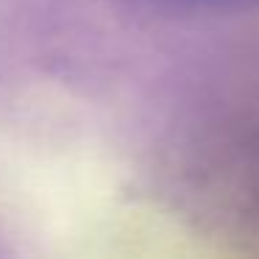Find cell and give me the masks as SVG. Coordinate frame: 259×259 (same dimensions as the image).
<instances>
[{
    "mask_svg": "<svg viewBox=\"0 0 259 259\" xmlns=\"http://www.w3.org/2000/svg\"><path fill=\"white\" fill-rule=\"evenodd\" d=\"M173 3H206V0H173Z\"/></svg>",
    "mask_w": 259,
    "mask_h": 259,
    "instance_id": "1",
    "label": "cell"
}]
</instances>
